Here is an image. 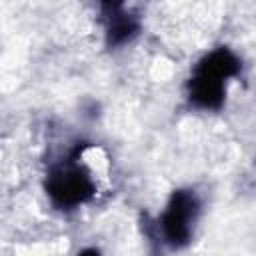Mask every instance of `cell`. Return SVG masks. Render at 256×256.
Returning a JSON list of instances; mask_svg holds the SVG:
<instances>
[{
    "label": "cell",
    "instance_id": "cell-1",
    "mask_svg": "<svg viewBox=\"0 0 256 256\" xmlns=\"http://www.w3.org/2000/svg\"><path fill=\"white\" fill-rule=\"evenodd\" d=\"M240 60L230 48H216L206 54L188 80V100L202 110H218L226 96V84L238 76Z\"/></svg>",
    "mask_w": 256,
    "mask_h": 256
},
{
    "label": "cell",
    "instance_id": "cell-2",
    "mask_svg": "<svg viewBox=\"0 0 256 256\" xmlns=\"http://www.w3.org/2000/svg\"><path fill=\"white\" fill-rule=\"evenodd\" d=\"M74 156L54 166L46 178V192L52 204L62 210L76 208L94 196V182Z\"/></svg>",
    "mask_w": 256,
    "mask_h": 256
},
{
    "label": "cell",
    "instance_id": "cell-3",
    "mask_svg": "<svg viewBox=\"0 0 256 256\" xmlns=\"http://www.w3.org/2000/svg\"><path fill=\"white\" fill-rule=\"evenodd\" d=\"M200 212L198 196L192 190L172 192L160 216V234L170 248H182L192 238V228Z\"/></svg>",
    "mask_w": 256,
    "mask_h": 256
},
{
    "label": "cell",
    "instance_id": "cell-4",
    "mask_svg": "<svg viewBox=\"0 0 256 256\" xmlns=\"http://www.w3.org/2000/svg\"><path fill=\"white\" fill-rule=\"evenodd\" d=\"M104 30H106V44L108 46H122L130 42L138 30L140 22L134 14L126 10L124 4H104Z\"/></svg>",
    "mask_w": 256,
    "mask_h": 256
},
{
    "label": "cell",
    "instance_id": "cell-5",
    "mask_svg": "<svg viewBox=\"0 0 256 256\" xmlns=\"http://www.w3.org/2000/svg\"><path fill=\"white\" fill-rule=\"evenodd\" d=\"M78 256H100V252L96 248H84L82 252H78Z\"/></svg>",
    "mask_w": 256,
    "mask_h": 256
}]
</instances>
